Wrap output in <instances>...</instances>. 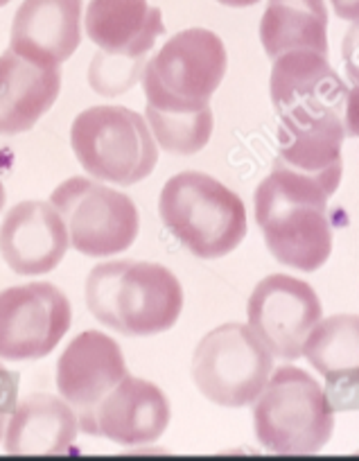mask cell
<instances>
[{
    "mask_svg": "<svg viewBox=\"0 0 359 461\" xmlns=\"http://www.w3.org/2000/svg\"><path fill=\"white\" fill-rule=\"evenodd\" d=\"M330 194L303 175L274 166L256 190V220L278 263L317 272L332 254Z\"/></svg>",
    "mask_w": 359,
    "mask_h": 461,
    "instance_id": "1",
    "label": "cell"
},
{
    "mask_svg": "<svg viewBox=\"0 0 359 461\" xmlns=\"http://www.w3.org/2000/svg\"><path fill=\"white\" fill-rule=\"evenodd\" d=\"M127 375L120 346L100 330L75 337L57 362V389L82 423L97 402Z\"/></svg>",
    "mask_w": 359,
    "mask_h": 461,
    "instance_id": "13",
    "label": "cell"
},
{
    "mask_svg": "<svg viewBox=\"0 0 359 461\" xmlns=\"http://www.w3.org/2000/svg\"><path fill=\"white\" fill-rule=\"evenodd\" d=\"M260 41L272 59L292 50L328 55V10L323 0H269Z\"/></svg>",
    "mask_w": 359,
    "mask_h": 461,
    "instance_id": "21",
    "label": "cell"
},
{
    "mask_svg": "<svg viewBox=\"0 0 359 461\" xmlns=\"http://www.w3.org/2000/svg\"><path fill=\"white\" fill-rule=\"evenodd\" d=\"M50 203L68 229L70 247L88 258H109L130 249L139 238V208L127 194L84 176L57 185Z\"/></svg>",
    "mask_w": 359,
    "mask_h": 461,
    "instance_id": "8",
    "label": "cell"
},
{
    "mask_svg": "<svg viewBox=\"0 0 359 461\" xmlns=\"http://www.w3.org/2000/svg\"><path fill=\"white\" fill-rule=\"evenodd\" d=\"M254 428L269 452L314 455L332 438L335 407L308 371L281 366L256 398Z\"/></svg>",
    "mask_w": 359,
    "mask_h": 461,
    "instance_id": "5",
    "label": "cell"
},
{
    "mask_svg": "<svg viewBox=\"0 0 359 461\" xmlns=\"http://www.w3.org/2000/svg\"><path fill=\"white\" fill-rule=\"evenodd\" d=\"M226 48L215 32L184 30L145 64V115L203 113L226 75Z\"/></svg>",
    "mask_w": 359,
    "mask_h": 461,
    "instance_id": "4",
    "label": "cell"
},
{
    "mask_svg": "<svg viewBox=\"0 0 359 461\" xmlns=\"http://www.w3.org/2000/svg\"><path fill=\"white\" fill-rule=\"evenodd\" d=\"M84 28L104 55L136 64H143L145 55L166 32L161 10L148 0H91Z\"/></svg>",
    "mask_w": 359,
    "mask_h": 461,
    "instance_id": "16",
    "label": "cell"
},
{
    "mask_svg": "<svg viewBox=\"0 0 359 461\" xmlns=\"http://www.w3.org/2000/svg\"><path fill=\"white\" fill-rule=\"evenodd\" d=\"M217 3L226 7H251L256 3H260V0H217Z\"/></svg>",
    "mask_w": 359,
    "mask_h": 461,
    "instance_id": "26",
    "label": "cell"
},
{
    "mask_svg": "<svg viewBox=\"0 0 359 461\" xmlns=\"http://www.w3.org/2000/svg\"><path fill=\"white\" fill-rule=\"evenodd\" d=\"M79 166L100 181L134 185L157 167V139L145 118L127 106H91L70 127Z\"/></svg>",
    "mask_w": 359,
    "mask_h": 461,
    "instance_id": "6",
    "label": "cell"
},
{
    "mask_svg": "<svg viewBox=\"0 0 359 461\" xmlns=\"http://www.w3.org/2000/svg\"><path fill=\"white\" fill-rule=\"evenodd\" d=\"M330 5L339 19L344 21L359 19V0H330Z\"/></svg>",
    "mask_w": 359,
    "mask_h": 461,
    "instance_id": "25",
    "label": "cell"
},
{
    "mask_svg": "<svg viewBox=\"0 0 359 461\" xmlns=\"http://www.w3.org/2000/svg\"><path fill=\"white\" fill-rule=\"evenodd\" d=\"M82 41V0H23L12 23L10 48L25 59L61 66Z\"/></svg>",
    "mask_w": 359,
    "mask_h": 461,
    "instance_id": "15",
    "label": "cell"
},
{
    "mask_svg": "<svg viewBox=\"0 0 359 461\" xmlns=\"http://www.w3.org/2000/svg\"><path fill=\"white\" fill-rule=\"evenodd\" d=\"M269 93L281 122L308 125L344 115L348 86L330 66L328 55L292 50L274 59Z\"/></svg>",
    "mask_w": 359,
    "mask_h": 461,
    "instance_id": "11",
    "label": "cell"
},
{
    "mask_svg": "<svg viewBox=\"0 0 359 461\" xmlns=\"http://www.w3.org/2000/svg\"><path fill=\"white\" fill-rule=\"evenodd\" d=\"M5 206V185H3V179H0V211Z\"/></svg>",
    "mask_w": 359,
    "mask_h": 461,
    "instance_id": "27",
    "label": "cell"
},
{
    "mask_svg": "<svg viewBox=\"0 0 359 461\" xmlns=\"http://www.w3.org/2000/svg\"><path fill=\"white\" fill-rule=\"evenodd\" d=\"M68 247V229L52 203H16L0 226V254L19 276L52 272L64 260Z\"/></svg>",
    "mask_w": 359,
    "mask_h": 461,
    "instance_id": "14",
    "label": "cell"
},
{
    "mask_svg": "<svg viewBox=\"0 0 359 461\" xmlns=\"http://www.w3.org/2000/svg\"><path fill=\"white\" fill-rule=\"evenodd\" d=\"M158 212L172 236L203 260L224 258L247 236L242 199L203 172L172 176L161 190Z\"/></svg>",
    "mask_w": 359,
    "mask_h": 461,
    "instance_id": "3",
    "label": "cell"
},
{
    "mask_svg": "<svg viewBox=\"0 0 359 461\" xmlns=\"http://www.w3.org/2000/svg\"><path fill=\"white\" fill-rule=\"evenodd\" d=\"M344 139V115H332V118L308 122V125L281 122V130H278L281 149L274 166L317 181L332 197L339 188L341 172H344V163H341Z\"/></svg>",
    "mask_w": 359,
    "mask_h": 461,
    "instance_id": "19",
    "label": "cell"
},
{
    "mask_svg": "<svg viewBox=\"0 0 359 461\" xmlns=\"http://www.w3.org/2000/svg\"><path fill=\"white\" fill-rule=\"evenodd\" d=\"M73 407L52 393H30L16 402L5 429L7 455H66L77 441Z\"/></svg>",
    "mask_w": 359,
    "mask_h": 461,
    "instance_id": "20",
    "label": "cell"
},
{
    "mask_svg": "<svg viewBox=\"0 0 359 461\" xmlns=\"http://www.w3.org/2000/svg\"><path fill=\"white\" fill-rule=\"evenodd\" d=\"M170 401L154 383L127 374L79 423V429L120 446H148L170 425Z\"/></svg>",
    "mask_w": 359,
    "mask_h": 461,
    "instance_id": "12",
    "label": "cell"
},
{
    "mask_svg": "<svg viewBox=\"0 0 359 461\" xmlns=\"http://www.w3.org/2000/svg\"><path fill=\"white\" fill-rule=\"evenodd\" d=\"M341 57H344L346 73L353 79L355 84H359V19L350 25V30L346 32L344 43H341Z\"/></svg>",
    "mask_w": 359,
    "mask_h": 461,
    "instance_id": "23",
    "label": "cell"
},
{
    "mask_svg": "<svg viewBox=\"0 0 359 461\" xmlns=\"http://www.w3.org/2000/svg\"><path fill=\"white\" fill-rule=\"evenodd\" d=\"M73 321L70 301L52 283H28L0 292V357L39 360L50 356Z\"/></svg>",
    "mask_w": 359,
    "mask_h": 461,
    "instance_id": "9",
    "label": "cell"
},
{
    "mask_svg": "<svg viewBox=\"0 0 359 461\" xmlns=\"http://www.w3.org/2000/svg\"><path fill=\"white\" fill-rule=\"evenodd\" d=\"M303 356L326 378L335 410H359V314L319 321L305 339Z\"/></svg>",
    "mask_w": 359,
    "mask_h": 461,
    "instance_id": "17",
    "label": "cell"
},
{
    "mask_svg": "<svg viewBox=\"0 0 359 461\" xmlns=\"http://www.w3.org/2000/svg\"><path fill=\"white\" fill-rule=\"evenodd\" d=\"M344 125L346 134L359 139V84H355V88L348 91V97H346Z\"/></svg>",
    "mask_w": 359,
    "mask_h": 461,
    "instance_id": "24",
    "label": "cell"
},
{
    "mask_svg": "<svg viewBox=\"0 0 359 461\" xmlns=\"http://www.w3.org/2000/svg\"><path fill=\"white\" fill-rule=\"evenodd\" d=\"M247 317L274 357L299 360L305 339L321 321L323 308L312 285L287 274H272L256 285Z\"/></svg>",
    "mask_w": 359,
    "mask_h": 461,
    "instance_id": "10",
    "label": "cell"
},
{
    "mask_svg": "<svg viewBox=\"0 0 359 461\" xmlns=\"http://www.w3.org/2000/svg\"><path fill=\"white\" fill-rule=\"evenodd\" d=\"M7 3H12V0H0V7H5Z\"/></svg>",
    "mask_w": 359,
    "mask_h": 461,
    "instance_id": "28",
    "label": "cell"
},
{
    "mask_svg": "<svg viewBox=\"0 0 359 461\" xmlns=\"http://www.w3.org/2000/svg\"><path fill=\"white\" fill-rule=\"evenodd\" d=\"M61 91L59 66H43L7 48L0 55V136L30 131Z\"/></svg>",
    "mask_w": 359,
    "mask_h": 461,
    "instance_id": "18",
    "label": "cell"
},
{
    "mask_svg": "<svg viewBox=\"0 0 359 461\" xmlns=\"http://www.w3.org/2000/svg\"><path fill=\"white\" fill-rule=\"evenodd\" d=\"M19 402V374L0 365V441L5 438L7 420Z\"/></svg>",
    "mask_w": 359,
    "mask_h": 461,
    "instance_id": "22",
    "label": "cell"
},
{
    "mask_svg": "<svg viewBox=\"0 0 359 461\" xmlns=\"http://www.w3.org/2000/svg\"><path fill=\"white\" fill-rule=\"evenodd\" d=\"M274 369V356L249 323H224L194 348L193 380L199 392L221 407L256 402Z\"/></svg>",
    "mask_w": 359,
    "mask_h": 461,
    "instance_id": "7",
    "label": "cell"
},
{
    "mask_svg": "<svg viewBox=\"0 0 359 461\" xmlns=\"http://www.w3.org/2000/svg\"><path fill=\"white\" fill-rule=\"evenodd\" d=\"M86 305L106 328L122 335L149 337L175 326L184 310V287L163 265L115 260L91 269Z\"/></svg>",
    "mask_w": 359,
    "mask_h": 461,
    "instance_id": "2",
    "label": "cell"
}]
</instances>
